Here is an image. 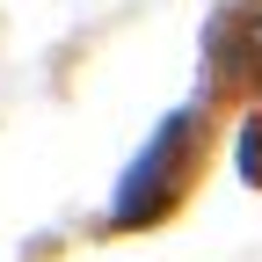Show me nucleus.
<instances>
[{
  "instance_id": "1",
  "label": "nucleus",
  "mask_w": 262,
  "mask_h": 262,
  "mask_svg": "<svg viewBox=\"0 0 262 262\" xmlns=\"http://www.w3.org/2000/svg\"><path fill=\"white\" fill-rule=\"evenodd\" d=\"M189 146H196V117L182 110V117H168V124L153 131V146L139 153L131 182L117 189V226H139V219H153V211H168V196H175V182H182Z\"/></svg>"
},
{
  "instance_id": "2",
  "label": "nucleus",
  "mask_w": 262,
  "mask_h": 262,
  "mask_svg": "<svg viewBox=\"0 0 262 262\" xmlns=\"http://www.w3.org/2000/svg\"><path fill=\"white\" fill-rule=\"evenodd\" d=\"M226 73H233L241 88L262 95V0H255V8H241L233 22H226Z\"/></svg>"
},
{
  "instance_id": "3",
  "label": "nucleus",
  "mask_w": 262,
  "mask_h": 262,
  "mask_svg": "<svg viewBox=\"0 0 262 262\" xmlns=\"http://www.w3.org/2000/svg\"><path fill=\"white\" fill-rule=\"evenodd\" d=\"M233 168H241V182L262 189V110L241 124V139H233Z\"/></svg>"
}]
</instances>
